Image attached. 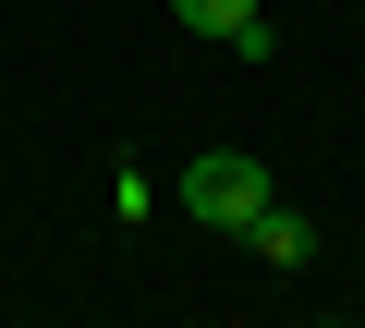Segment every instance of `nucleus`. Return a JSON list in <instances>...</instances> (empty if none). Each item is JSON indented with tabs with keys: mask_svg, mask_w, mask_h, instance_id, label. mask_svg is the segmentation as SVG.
I'll return each instance as SVG.
<instances>
[{
	"mask_svg": "<svg viewBox=\"0 0 365 328\" xmlns=\"http://www.w3.org/2000/svg\"><path fill=\"white\" fill-rule=\"evenodd\" d=\"M244 243H256V268H317V219H304V207H280V195L244 219Z\"/></svg>",
	"mask_w": 365,
	"mask_h": 328,
	"instance_id": "nucleus-2",
	"label": "nucleus"
},
{
	"mask_svg": "<svg viewBox=\"0 0 365 328\" xmlns=\"http://www.w3.org/2000/svg\"><path fill=\"white\" fill-rule=\"evenodd\" d=\"M170 13H182V37H207V49H232L256 13H268V0H170Z\"/></svg>",
	"mask_w": 365,
	"mask_h": 328,
	"instance_id": "nucleus-3",
	"label": "nucleus"
},
{
	"mask_svg": "<svg viewBox=\"0 0 365 328\" xmlns=\"http://www.w3.org/2000/svg\"><path fill=\"white\" fill-rule=\"evenodd\" d=\"M170 195L195 207V231H244V219H256V207H268L280 183H268V158H244V146H207L195 171L170 183Z\"/></svg>",
	"mask_w": 365,
	"mask_h": 328,
	"instance_id": "nucleus-1",
	"label": "nucleus"
}]
</instances>
